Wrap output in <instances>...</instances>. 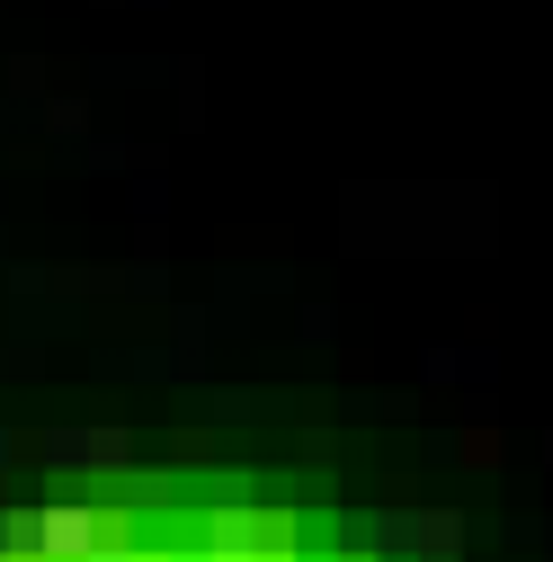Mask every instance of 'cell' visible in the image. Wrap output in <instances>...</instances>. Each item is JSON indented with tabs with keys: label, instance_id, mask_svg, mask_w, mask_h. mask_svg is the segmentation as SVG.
Masks as SVG:
<instances>
[{
	"label": "cell",
	"instance_id": "7c38bea8",
	"mask_svg": "<svg viewBox=\"0 0 553 562\" xmlns=\"http://www.w3.org/2000/svg\"><path fill=\"white\" fill-rule=\"evenodd\" d=\"M0 562H19V553H0Z\"/></svg>",
	"mask_w": 553,
	"mask_h": 562
},
{
	"label": "cell",
	"instance_id": "277c9868",
	"mask_svg": "<svg viewBox=\"0 0 553 562\" xmlns=\"http://www.w3.org/2000/svg\"><path fill=\"white\" fill-rule=\"evenodd\" d=\"M10 553L36 562V509H10Z\"/></svg>",
	"mask_w": 553,
	"mask_h": 562
},
{
	"label": "cell",
	"instance_id": "8fae6325",
	"mask_svg": "<svg viewBox=\"0 0 553 562\" xmlns=\"http://www.w3.org/2000/svg\"><path fill=\"white\" fill-rule=\"evenodd\" d=\"M544 464H553V438H544Z\"/></svg>",
	"mask_w": 553,
	"mask_h": 562
},
{
	"label": "cell",
	"instance_id": "5b68a950",
	"mask_svg": "<svg viewBox=\"0 0 553 562\" xmlns=\"http://www.w3.org/2000/svg\"><path fill=\"white\" fill-rule=\"evenodd\" d=\"M161 205H170V188H161V179H134V215H144V224H153V215H161Z\"/></svg>",
	"mask_w": 553,
	"mask_h": 562
},
{
	"label": "cell",
	"instance_id": "8992f818",
	"mask_svg": "<svg viewBox=\"0 0 553 562\" xmlns=\"http://www.w3.org/2000/svg\"><path fill=\"white\" fill-rule=\"evenodd\" d=\"M90 562H153V553H144V544H99Z\"/></svg>",
	"mask_w": 553,
	"mask_h": 562
},
{
	"label": "cell",
	"instance_id": "3957f363",
	"mask_svg": "<svg viewBox=\"0 0 553 562\" xmlns=\"http://www.w3.org/2000/svg\"><path fill=\"white\" fill-rule=\"evenodd\" d=\"M45 464H125V429H54Z\"/></svg>",
	"mask_w": 553,
	"mask_h": 562
},
{
	"label": "cell",
	"instance_id": "52a82bcc",
	"mask_svg": "<svg viewBox=\"0 0 553 562\" xmlns=\"http://www.w3.org/2000/svg\"><path fill=\"white\" fill-rule=\"evenodd\" d=\"M170 562H215V553H205V544H188V553H170Z\"/></svg>",
	"mask_w": 553,
	"mask_h": 562
},
{
	"label": "cell",
	"instance_id": "9c48e42d",
	"mask_svg": "<svg viewBox=\"0 0 553 562\" xmlns=\"http://www.w3.org/2000/svg\"><path fill=\"white\" fill-rule=\"evenodd\" d=\"M0 553H10V509H0Z\"/></svg>",
	"mask_w": 553,
	"mask_h": 562
},
{
	"label": "cell",
	"instance_id": "6da1fadb",
	"mask_svg": "<svg viewBox=\"0 0 553 562\" xmlns=\"http://www.w3.org/2000/svg\"><path fill=\"white\" fill-rule=\"evenodd\" d=\"M205 544H215V553H268V518L241 501V491H224L215 518H205Z\"/></svg>",
	"mask_w": 553,
	"mask_h": 562
},
{
	"label": "cell",
	"instance_id": "ba28073f",
	"mask_svg": "<svg viewBox=\"0 0 553 562\" xmlns=\"http://www.w3.org/2000/svg\"><path fill=\"white\" fill-rule=\"evenodd\" d=\"M205 553H215V544H205ZM215 562H259V553H215Z\"/></svg>",
	"mask_w": 553,
	"mask_h": 562
},
{
	"label": "cell",
	"instance_id": "7a4b0ae2",
	"mask_svg": "<svg viewBox=\"0 0 553 562\" xmlns=\"http://www.w3.org/2000/svg\"><path fill=\"white\" fill-rule=\"evenodd\" d=\"M455 536H464V518H447V509H420V518H393V527H384L393 562H410V553H455Z\"/></svg>",
	"mask_w": 553,
	"mask_h": 562
},
{
	"label": "cell",
	"instance_id": "30bf717a",
	"mask_svg": "<svg viewBox=\"0 0 553 562\" xmlns=\"http://www.w3.org/2000/svg\"><path fill=\"white\" fill-rule=\"evenodd\" d=\"M0 464H10V429H0Z\"/></svg>",
	"mask_w": 553,
	"mask_h": 562
},
{
	"label": "cell",
	"instance_id": "4fadbf2b",
	"mask_svg": "<svg viewBox=\"0 0 553 562\" xmlns=\"http://www.w3.org/2000/svg\"><path fill=\"white\" fill-rule=\"evenodd\" d=\"M0 125H10V116H0Z\"/></svg>",
	"mask_w": 553,
	"mask_h": 562
}]
</instances>
